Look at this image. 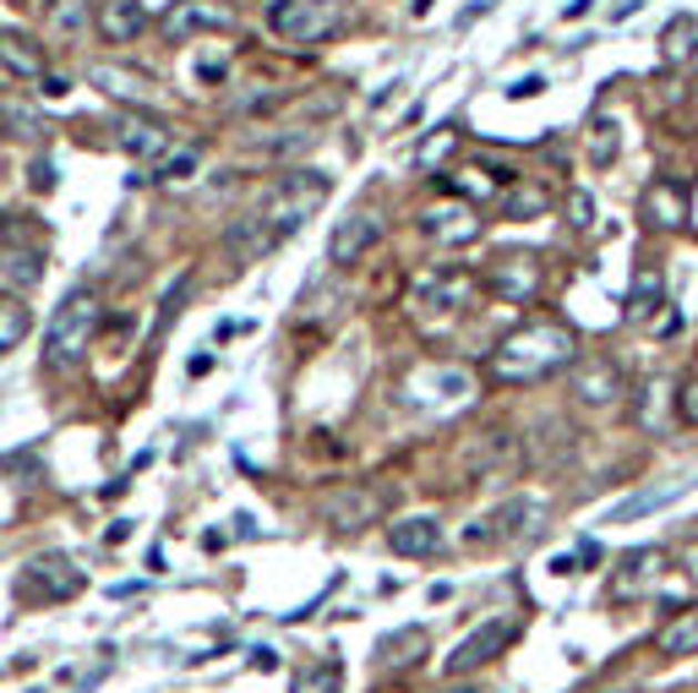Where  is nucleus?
<instances>
[{"label": "nucleus", "mask_w": 698, "mask_h": 693, "mask_svg": "<svg viewBox=\"0 0 698 693\" xmlns=\"http://www.w3.org/2000/svg\"><path fill=\"white\" fill-rule=\"evenodd\" d=\"M88 82L99 88V93H110V99H121V104H148L153 99V82L142 77V71H127V66H93L88 71Z\"/></svg>", "instance_id": "nucleus-21"}, {"label": "nucleus", "mask_w": 698, "mask_h": 693, "mask_svg": "<svg viewBox=\"0 0 698 693\" xmlns=\"http://www.w3.org/2000/svg\"><path fill=\"white\" fill-rule=\"evenodd\" d=\"M578 361V344H573V328L563 322H524L513 328L508 339L492 350V378L518 388V382H546L557 372H568Z\"/></svg>", "instance_id": "nucleus-2"}, {"label": "nucleus", "mask_w": 698, "mask_h": 693, "mask_svg": "<svg viewBox=\"0 0 698 693\" xmlns=\"http://www.w3.org/2000/svg\"><path fill=\"white\" fill-rule=\"evenodd\" d=\"M28 333H33V307L22 295H0V355L17 350Z\"/></svg>", "instance_id": "nucleus-30"}, {"label": "nucleus", "mask_w": 698, "mask_h": 693, "mask_svg": "<svg viewBox=\"0 0 698 693\" xmlns=\"http://www.w3.org/2000/svg\"><path fill=\"white\" fill-rule=\"evenodd\" d=\"M688 486H694V481H671V486H649V492H634L628 503H617L611 513H606V524H634V519L655 513V508L682 503V498H688Z\"/></svg>", "instance_id": "nucleus-24"}, {"label": "nucleus", "mask_w": 698, "mask_h": 693, "mask_svg": "<svg viewBox=\"0 0 698 693\" xmlns=\"http://www.w3.org/2000/svg\"><path fill=\"white\" fill-rule=\"evenodd\" d=\"M568 213H573V224H578V230H589V224H595V202H589V191H573Z\"/></svg>", "instance_id": "nucleus-37"}, {"label": "nucleus", "mask_w": 698, "mask_h": 693, "mask_svg": "<svg viewBox=\"0 0 698 693\" xmlns=\"http://www.w3.org/2000/svg\"><path fill=\"white\" fill-rule=\"evenodd\" d=\"M682 421H688V426H698V378L682 388Z\"/></svg>", "instance_id": "nucleus-41"}, {"label": "nucleus", "mask_w": 698, "mask_h": 693, "mask_svg": "<svg viewBox=\"0 0 698 693\" xmlns=\"http://www.w3.org/2000/svg\"><path fill=\"white\" fill-rule=\"evenodd\" d=\"M535 93H546V77H518L508 88V99H535Z\"/></svg>", "instance_id": "nucleus-39"}, {"label": "nucleus", "mask_w": 698, "mask_h": 693, "mask_svg": "<svg viewBox=\"0 0 698 693\" xmlns=\"http://www.w3.org/2000/svg\"><path fill=\"white\" fill-rule=\"evenodd\" d=\"M387 546L398 558H432L443 546V524L432 513H409V519H393L387 524Z\"/></svg>", "instance_id": "nucleus-19"}, {"label": "nucleus", "mask_w": 698, "mask_h": 693, "mask_svg": "<svg viewBox=\"0 0 698 693\" xmlns=\"http://www.w3.org/2000/svg\"><path fill=\"white\" fill-rule=\"evenodd\" d=\"M552 187L546 181H518L513 191H503V213L508 219H540V213H552Z\"/></svg>", "instance_id": "nucleus-29"}, {"label": "nucleus", "mask_w": 698, "mask_h": 693, "mask_svg": "<svg viewBox=\"0 0 698 693\" xmlns=\"http://www.w3.org/2000/svg\"><path fill=\"white\" fill-rule=\"evenodd\" d=\"M290 693H344V666H338L333 655H322V661H312V666L295 672Z\"/></svg>", "instance_id": "nucleus-31"}, {"label": "nucleus", "mask_w": 698, "mask_h": 693, "mask_svg": "<svg viewBox=\"0 0 698 693\" xmlns=\"http://www.w3.org/2000/svg\"><path fill=\"white\" fill-rule=\"evenodd\" d=\"M694 61H698V56H694Z\"/></svg>", "instance_id": "nucleus-47"}, {"label": "nucleus", "mask_w": 698, "mask_h": 693, "mask_svg": "<svg viewBox=\"0 0 698 693\" xmlns=\"http://www.w3.org/2000/svg\"><path fill=\"white\" fill-rule=\"evenodd\" d=\"M333 197V181L322 170H295V175H279L273 187L256 197L252 213H241L230 230H224V252L235 262H256V257L279 252L322 202Z\"/></svg>", "instance_id": "nucleus-1"}, {"label": "nucleus", "mask_w": 698, "mask_h": 693, "mask_svg": "<svg viewBox=\"0 0 698 693\" xmlns=\"http://www.w3.org/2000/svg\"><path fill=\"white\" fill-rule=\"evenodd\" d=\"M475 399V372H464V366H415L409 378H404V404H415V410H458V404H469Z\"/></svg>", "instance_id": "nucleus-6"}, {"label": "nucleus", "mask_w": 698, "mask_h": 693, "mask_svg": "<svg viewBox=\"0 0 698 693\" xmlns=\"http://www.w3.org/2000/svg\"><path fill=\"white\" fill-rule=\"evenodd\" d=\"M447 148H453V131H443V137H432V142H421V164H437Z\"/></svg>", "instance_id": "nucleus-38"}, {"label": "nucleus", "mask_w": 698, "mask_h": 693, "mask_svg": "<svg viewBox=\"0 0 698 693\" xmlns=\"http://www.w3.org/2000/svg\"><path fill=\"white\" fill-rule=\"evenodd\" d=\"M513 453V438L508 432H486V438L475 442V448H469V453H464V464H480V470H492V464H497V459H508Z\"/></svg>", "instance_id": "nucleus-33"}, {"label": "nucleus", "mask_w": 698, "mask_h": 693, "mask_svg": "<svg viewBox=\"0 0 698 693\" xmlns=\"http://www.w3.org/2000/svg\"><path fill=\"white\" fill-rule=\"evenodd\" d=\"M480 284H486L497 301H508V307H529V301L540 295V257L535 252H503L497 262H486Z\"/></svg>", "instance_id": "nucleus-9"}, {"label": "nucleus", "mask_w": 698, "mask_h": 693, "mask_svg": "<svg viewBox=\"0 0 698 693\" xmlns=\"http://www.w3.org/2000/svg\"><path fill=\"white\" fill-rule=\"evenodd\" d=\"M568 388H573V399L589 404V410L617 404V399H623V366H617L611 355H584V361L568 366Z\"/></svg>", "instance_id": "nucleus-15"}, {"label": "nucleus", "mask_w": 698, "mask_h": 693, "mask_svg": "<svg viewBox=\"0 0 698 693\" xmlns=\"http://www.w3.org/2000/svg\"><path fill=\"white\" fill-rule=\"evenodd\" d=\"M252 666H256V672H273V666H279V655H273V650H252Z\"/></svg>", "instance_id": "nucleus-42"}, {"label": "nucleus", "mask_w": 698, "mask_h": 693, "mask_svg": "<svg viewBox=\"0 0 698 693\" xmlns=\"http://www.w3.org/2000/svg\"><path fill=\"white\" fill-rule=\"evenodd\" d=\"M638 219L649 224V230H688V187L682 181H649L644 197H638Z\"/></svg>", "instance_id": "nucleus-17"}, {"label": "nucleus", "mask_w": 698, "mask_h": 693, "mask_svg": "<svg viewBox=\"0 0 698 693\" xmlns=\"http://www.w3.org/2000/svg\"><path fill=\"white\" fill-rule=\"evenodd\" d=\"M44 28H50V39L77 44L88 33V0H44Z\"/></svg>", "instance_id": "nucleus-27"}, {"label": "nucleus", "mask_w": 698, "mask_h": 693, "mask_svg": "<svg viewBox=\"0 0 698 693\" xmlns=\"http://www.w3.org/2000/svg\"><path fill=\"white\" fill-rule=\"evenodd\" d=\"M421 235L437 241V247H469L480 235V208L464 202V197H443L421 213Z\"/></svg>", "instance_id": "nucleus-14"}, {"label": "nucleus", "mask_w": 698, "mask_h": 693, "mask_svg": "<svg viewBox=\"0 0 698 693\" xmlns=\"http://www.w3.org/2000/svg\"><path fill=\"white\" fill-rule=\"evenodd\" d=\"M432 11V0H415V17H426Z\"/></svg>", "instance_id": "nucleus-46"}, {"label": "nucleus", "mask_w": 698, "mask_h": 693, "mask_svg": "<svg viewBox=\"0 0 698 693\" xmlns=\"http://www.w3.org/2000/svg\"><path fill=\"white\" fill-rule=\"evenodd\" d=\"M682 568H688V579H694V584H698V541H694V546H688V552H682Z\"/></svg>", "instance_id": "nucleus-43"}, {"label": "nucleus", "mask_w": 698, "mask_h": 693, "mask_svg": "<svg viewBox=\"0 0 698 693\" xmlns=\"http://www.w3.org/2000/svg\"><path fill=\"white\" fill-rule=\"evenodd\" d=\"M584 142H589V164H595V170H606V164L623 153V127H617V116H595Z\"/></svg>", "instance_id": "nucleus-32"}, {"label": "nucleus", "mask_w": 698, "mask_h": 693, "mask_svg": "<svg viewBox=\"0 0 698 693\" xmlns=\"http://www.w3.org/2000/svg\"><path fill=\"white\" fill-rule=\"evenodd\" d=\"M589 6H595V0H568V22H578V17H589Z\"/></svg>", "instance_id": "nucleus-45"}, {"label": "nucleus", "mask_w": 698, "mask_h": 693, "mask_svg": "<svg viewBox=\"0 0 698 693\" xmlns=\"http://www.w3.org/2000/svg\"><path fill=\"white\" fill-rule=\"evenodd\" d=\"M350 22L344 0H273L267 6V33L290 50H312V44H327L338 28Z\"/></svg>", "instance_id": "nucleus-5"}, {"label": "nucleus", "mask_w": 698, "mask_h": 693, "mask_svg": "<svg viewBox=\"0 0 698 693\" xmlns=\"http://www.w3.org/2000/svg\"><path fill=\"white\" fill-rule=\"evenodd\" d=\"M33 187H39V191H50V187H55V175H50V164H39V170H33Z\"/></svg>", "instance_id": "nucleus-44"}, {"label": "nucleus", "mask_w": 698, "mask_h": 693, "mask_svg": "<svg viewBox=\"0 0 698 693\" xmlns=\"http://www.w3.org/2000/svg\"><path fill=\"white\" fill-rule=\"evenodd\" d=\"M660 307H666V273H660V262H644L628 290V322H649Z\"/></svg>", "instance_id": "nucleus-23"}, {"label": "nucleus", "mask_w": 698, "mask_h": 693, "mask_svg": "<svg viewBox=\"0 0 698 693\" xmlns=\"http://www.w3.org/2000/svg\"><path fill=\"white\" fill-rule=\"evenodd\" d=\"M698 56V17H671L660 33V66H688Z\"/></svg>", "instance_id": "nucleus-26"}, {"label": "nucleus", "mask_w": 698, "mask_h": 693, "mask_svg": "<svg viewBox=\"0 0 698 693\" xmlns=\"http://www.w3.org/2000/svg\"><path fill=\"white\" fill-rule=\"evenodd\" d=\"M39 88H44V99H65V93H71V77H55V71H44V77H39Z\"/></svg>", "instance_id": "nucleus-40"}, {"label": "nucleus", "mask_w": 698, "mask_h": 693, "mask_svg": "<svg viewBox=\"0 0 698 693\" xmlns=\"http://www.w3.org/2000/svg\"><path fill=\"white\" fill-rule=\"evenodd\" d=\"M301 148H312V131H290V137L252 142V153H262V159H284V153H301Z\"/></svg>", "instance_id": "nucleus-35"}, {"label": "nucleus", "mask_w": 698, "mask_h": 693, "mask_svg": "<svg viewBox=\"0 0 698 693\" xmlns=\"http://www.w3.org/2000/svg\"><path fill=\"white\" fill-rule=\"evenodd\" d=\"M377 247H382V219L361 208V213H350V219L327 235V262H333V268H355V262H366Z\"/></svg>", "instance_id": "nucleus-16"}, {"label": "nucleus", "mask_w": 698, "mask_h": 693, "mask_svg": "<svg viewBox=\"0 0 698 693\" xmlns=\"http://www.w3.org/2000/svg\"><path fill=\"white\" fill-rule=\"evenodd\" d=\"M82 568L61 558V552H44V558H33V563L17 573V601H28V606H50V601H71V595H82Z\"/></svg>", "instance_id": "nucleus-7"}, {"label": "nucleus", "mask_w": 698, "mask_h": 693, "mask_svg": "<svg viewBox=\"0 0 698 693\" xmlns=\"http://www.w3.org/2000/svg\"><path fill=\"white\" fill-rule=\"evenodd\" d=\"M235 28V6L230 0H175L164 17V39L170 44H191L202 33H230Z\"/></svg>", "instance_id": "nucleus-10"}, {"label": "nucleus", "mask_w": 698, "mask_h": 693, "mask_svg": "<svg viewBox=\"0 0 698 693\" xmlns=\"http://www.w3.org/2000/svg\"><path fill=\"white\" fill-rule=\"evenodd\" d=\"M115 148L131 153V159H142V164H159L170 153V127L153 121V116H121L115 121Z\"/></svg>", "instance_id": "nucleus-18"}, {"label": "nucleus", "mask_w": 698, "mask_h": 693, "mask_svg": "<svg viewBox=\"0 0 698 693\" xmlns=\"http://www.w3.org/2000/svg\"><path fill=\"white\" fill-rule=\"evenodd\" d=\"M655 650L666 661H682V655H698V606H682L671 612L660 629H655Z\"/></svg>", "instance_id": "nucleus-22"}, {"label": "nucleus", "mask_w": 698, "mask_h": 693, "mask_svg": "<svg viewBox=\"0 0 698 693\" xmlns=\"http://www.w3.org/2000/svg\"><path fill=\"white\" fill-rule=\"evenodd\" d=\"M503 181H508V170H453L447 191L464 202H492V197H503Z\"/></svg>", "instance_id": "nucleus-28"}, {"label": "nucleus", "mask_w": 698, "mask_h": 693, "mask_svg": "<svg viewBox=\"0 0 698 693\" xmlns=\"http://www.w3.org/2000/svg\"><path fill=\"white\" fill-rule=\"evenodd\" d=\"M93 22H99V39H104V44H131V39H142V28H148V0H104Z\"/></svg>", "instance_id": "nucleus-20"}, {"label": "nucleus", "mask_w": 698, "mask_h": 693, "mask_svg": "<svg viewBox=\"0 0 698 693\" xmlns=\"http://www.w3.org/2000/svg\"><path fill=\"white\" fill-rule=\"evenodd\" d=\"M666 568H671V558H666L660 546H634L623 563L611 568L606 595H611V601H644V595H655V584L666 579Z\"/></svg>", "instance_id": "nucleus-11"}, {"label": "nucleus", "mask_w": 698, "mask_h": 693, "mask_svg": "<svg viewBox=\"0 0 698 693\" xmlns=\"http://www.w3.org/2000/svg\"><path fill=\"white\" fill-rule=\"evenodd\" d=\"M382 513H387V492L366 486V481H350V486L322 498V519L333 530H366V524H377Z\"/></svg>", "instance_id": "nucleus-13"}, {"label": "nucleus", "mask_w": 698, "mask_h": 693, "mask_svg": "<svg viewBox=\"0 0 698 693\" xmlns=\"http://www.w3.org/2000/svg\"><path fill=\"white\" fill-rule=\"evenodd\" d=\"M39 279H44L39 235H22L17 224H0V284L11 295H28V290H39Z\"/></svg>", "instance_id": "nucleus-8"}, {"label": "nucleus", "mask_w": 698, "mask_h": 693, "mask_svg": "<svg viewBox=\"0 0 698 693\" xmlns=\"http://www.w3.org/2000/svg\"><path fill=\"white\" fill-rule=\"evenodd\" d=\"M93 333H99V295L93 290H71L55 307L50 328H44V366L50 372H77L88 344H93Z\"/></svg>", "instance_id": "nucleus-4"}, {"label": "nucleus", "mask_w": 698, "mask_h": 693, "mask_svg": "<svg viewBox=\"0 0 698 693\" xmlns=\"http://www.w3.org/2000/svg\"><path fill=\"white\" fill-rule=\"evenodd\" d=\"M513 639H518V623H508V617H492V623H480L469 639H458V644H453V655L443 661V672H447V677L480 672L486 661H497V655L508 650Z\"/></svg>", "instance_id": "nucleus-12"}, {"label": "nucleus", "mask_w": 698, "mask_h": 693, "mask_svg": "<svg viewBox=\"0 0 698 693\" xmlns=\"http://www.w3.org/2000/svg\"><path fill=\"white\" fill-rule=\"evenodd\" d=\"M202 164V153L196 148H181V153H164L159 164H153V181H186L191 170Z\"/></svg>", "instance_id": "nucleus-34"}, {"label": "nucleus", "mask_w": 698, "mask_h": 693, "mask_svg": "<svg viewBox=\"0 0 698 693\" xmlns=\"http://www.w3.org/2000/svg\"><path fill=\"white\" fill-rule=\"evenodd\" d=\"M224 71H230V50H219V56H202V61L191 66V77H196V82H219Z\"/></svg>", "instance_id": "nucleus-36"}, {"label": "nucleus", "mask_w": 698, "mask_h": 693, "mask_svg": "<svg viewBox=\"0 0 698 693\" xmlns=\"http://www.w3.org/2000/svg\"><path fill=\"white\" fill-rule=\"evenodd\" d=\"M475 290H480V273H475V268H453V262H443V268L421 273L415 290H409V317H415V328H421L426 339L447 333L458 317L469 312Z\"/></svg>", "instance_id": "nucleus-3"}, {"label": "nucleus", "mask_w": 698, "mask_h": 693, "mask_svg": "<svg viewBox=\"0 0 698 693\" xmlns=\"http://www.w3.org/2000/svg\"><path fill=\"white\" fill-rule=\"evenodd\" d=\"M0 66L11 77H22V82H39L44 77V50L33 39H22V33H0Z\"/></svg>", "instance_id": "nucleus-25"}]
</instances>
